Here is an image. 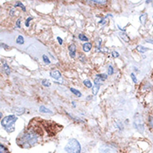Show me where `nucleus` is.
<instances>
[{
	"instance_id": "obj_1",
	"label": "nucleus",
	"mask_w": 153,
	"mask_h": 153,
	"mask_svg": "<svg viewBox=\"0 0 153 153\" xmlns=\"http://www.w3.org/2000/svg\"><path fill=\"white\" fill-rule=\"evenodd\" d=\"M39 135L35 131L29 130L23 132L22 135L19 136L17 138V143L23 148H29L31 146H34L38 142Z\"/></svg>"
},
{
	"instance_id": "obj_2",
	"label": "nucleus",
	"mask_w": 153,
	"mask_h": 153,
	"mask_svg": "<svg viewBox=\"0 0 153 153\" xmlns=\"http://www.w3.org/2000/svg\"><path fill=\"white\" fill-rule=\"evenodd\" d=\"M17 120H18L17 116L14 115H10L5 116L1 121V125L3 127H4V129L8 132H13L14 131V122H16Z\"/></svg>"
},
{
	"instance_id": "obj_3",
	"label": "nucleus",
	"mask_w": 153,
	"mask_h": 153,
	"mask_svg": "<svg viewBox=\"0 0 153 153\" xmlns=\"http://www.w3.org/2000/svg\"><path fill=\"white\" fill-rule=\"evenodd\" d=\"M65 151L67 153H80L81 146L75 139H70L65 146Z\"/></svg>"
},
{
	"instance_id": "obj_4",
	"label": "nucleus",
	"mask_w": 153,
	"mask_h": 153,
	"mask_svg": "<svg viewBox=\"0 0 153 153\" xmlns=\"http://www.w3.org/2000/svg\"><path fill=\"white\" fill-rule=\"evenodd\" d=\"M116 148L110 145H104L100 148V153H116Z\"/></svg>"
},
{
	"instance_id": "obj_5",
	"label": "nucleus",
	"mask_w": 153,
	"mask_h": 153,
	"mask_svg": "<svg viewBox=\"0 0 153 153\" xmlns=\"http://www.w3.org/2000/svg\"><path fill=\"white\" fill-rule=\"evenodd\" d=\"M134 125H135V127H136V128L139 131L143 132L142 130H144V126H143V124H142L141 118V116H139L138 115H137V116H136V117H135V122H134Z\"/></svg>"
},
{
	"instance_id": "obj_6",
	"label": "nucleus",
	"mask_w": 153,
	"mask_h": 153,
	"mask_svg": "<svg viewBox=\"0 0 153 153\" xmlns=\"http://www.w3.org/2000/svg\"><path fill=\"white\" fill-rule=\"evenodd\" d=\"M50 76L55 80H60L61 79V74L57 70H53L50 71Z\"/></svg>"
},
{
	"instance_id": "obj_7",
	"label": "nucleus",
	"mask_w": 153,
	"mask_h": 153,
	"mask_svg": "<svg viewBox=\"0 0 153 153\" xmlns=\"http://www.w3.org/2000/svg\"><path fill=\"white\" fill-rule=\"evenodd\" d=\"M69 52H70V55L71 56V58H74L75 52H76V46L74 44H70L69 46Z\"/></svg>"
},
{
	"instance_id": "obj_8",
	"label": "nucleus",
	"mask_w": 153,
	"mask_h": 153,
	"mask_svg": "<svg viewBox=\"0 0 153 153\" xmlns=\"http://www.w3.org/2000/svg\"><path fill=\"white\" fill-rule=\"evenodd\" d=\"M91 47H92V44H90V43H85V44H83V50L85 51V52H89V51L90 50Z\"/></svg>"
},
{
	"instance_id": "obj_9",
	"label": "nucleus",
	"mask_w": 153,
	"mask_h": 153,
	"mask_svg": "<svg viewBox=\"0 0 153 153\" xmlns=\"http://www.w3.org/2000/svg\"><path fill=\"white\" fill-rule=\"evenodd\" d=\"M3 71L5 72V74L7 75H9V74H10V69H9V67L7 65V63H5V62L3 65Z\"/></svg>"
},
{
	"instance_id": "obj_10",
	"label": "nucleus",
	"mask_w": 153,
	"mask_h": 153,
	"mask_svg": "<svg viewBox=\"0 0 153 153\" xmlns=\"http://www.w3.org/2000/svg\"><path fill=\"white\" fill-rule=\"evenodd\" d=\"M136 50L140 52V53H145L146 51L148 50V49L146 48V47H144V46H141V45H138L137 47H136Z\"/></svg>"
},
{
	"instance_id": "obj_11",
	"label": "nucleus",
	"mask_w": 153,
	"mask_h": 153,
	"mask_svg": "<svg viewBox=\"0 0 153 153\" xmlns=\"http://www.w3.org/2000/svg\"><path fill=\"white\" fill-rule=\"evenodd\" d=\"M39 112H41V113H50V114H52V111H51L50 110L47 109L44 106H40L39 107Z\"/></svg>"
},
{
	"instance_id": "obj_12",
	"label": "nucleus",
	"mask_w": 153,
	"mask_h": 153,
	"mask_svg": "<svg viewBox=\"0 0 153 153\" xmlns=\"http://www.w3.org/2000/svg\"><path fill=\"white\" fill-rule=\"evenodd\" d=\"M16 43L19 44H24V39L22 35H19L17 39H16Z\"/></svg>"
},
{
	"instance_id": "obj_13",
	"label": "nucleus",
	"mask_w": 153,
	"mask_h": 153,
	"mask_svg": "<svg viewBox=\"0 0 153 153\" xmlns=\"http://www.w3.org/2000/svg\"><path fill=\"white\" fill-rule=\"evenodd\" d=\"M13 111L15 112L17 115H21L24 112V109L23 108H15L14 110H13Z\"/></svg>"
},
{
	"instance_id": "obj_14",
	"label": "nucleus",
	"mask_w": 153,
	"mask_h": 153,
	"mask_svg": "<svg viewBox=\"0 0 153 153\" xmlns=\"http://www.w3.org/2000/svg\"><path fill=\"white\" fill-rule=\"evenodd\" d=\"M70 91L73 93L74 95H75L77 97H80V96H81V93H80L79 90H75V89H74V88H70Z\"/></svg>"
},
{
	"instance_id": "obj_15",
	"label": "nucleus",
	"mask_w": 153,
	"mask_h": 153,
	"mask_svg": "<svg viewBox=\"0 0 153 153\" xmlns=\"http://www.w3.org/2000/svg\"><path fill=\"white\" fill-rule=\"evenodd\" d=\"M100 86H101V85H95V86H94L93 89H92V93H93V95H97L98 90H99V89H100Z\"/></svg>"
},
{
	"instance_id": "obj_16",
	"label": "nucleus",
	"mask_w": 153,
	"mask_h": 153,
	"mask_svg": "<svg viewBox=\"0 0 153 153\" xmlns=\"http://www.w3.org/2000/svg\"><path fill=\"white\" fill-rule=\"evenodd\" d=\"M83 83H84V85H85L87 88L92 87V83L90 82V80H85L83 81Z\"/></svg>"
},
{
	"instance_id": "obj_17",
	"label": "nucleus",
	"mask_w": 153,
	"mask_h": 153,
	"mask_svg": "<svg viewBox=\"0 0 153 153\" xmlns=\"http://www.w3.org/2000/svg\"><path fill=\"white\" fill-rule=\"evenodd\" d=\"M14 7L15 8L20 7L23 9V11H24V12L26 11V8H25V7H24V5L23 4V3H21V2H17V3L15 4Z\"/></svg>"
},
{
	"instance_id": "obj_18",
	"label": "nucleus",
	"mask_w": 153,
	"mask_h": 153,
	"mask_svg": "<svg viewBox=\"0 0 153 153\" xmlns=\"http://www.w3.org/2000/svg\"><path fill=\"white\" fill-rule=\"evenodd\" d=\"M120 35H121V37L123 39V40L124 41H125V42H128L130 39H129V37L127 36L125 33H120Z\"/></svg>"
},
{
	"instance_id": "obj_19",
	"label": "nucleus",
	"mask_w": 153,
	"mask_h": 153,
	"mask_svg": "<svg viewBox=\"0 0 153 153\" xmlns=\"http://www.w3.org/2000/svg\"><path fill=\"white\" fill-rule=\"evenodd\" d=\"M42 85L45 87H50L51 85V83L48 80H42Z\"/></svg>"
},
{
	"instance_id": "obj_20",
	"label": "nucleus",
	"mask_w": 153,
	"mask_h": 153,
	"mask_svg": "<svg viewBox=\"0 0 153 153\" xmlns=\"http://www.w3.org/2000/svg\"><path fill=\"white\" fill-rule=\"evenodd\" d=\"M78 37H79V39H80L81 41H88V38L85 37V35L83 34H80Z\"/></svg>"
},
{
	"instance_id": "obj_21",
	"label": "nucleus",
	"mask_w": 153,
	"mask_h": 153,
	"mask_svg": "<svg viewBox=\"0 0 153 153\" xmlns=\"http://www.w3.org/2000/svg\"><path fill=\"white\" fill-rule=\"evenodd\" d=\"M146 14H142L141 17H140V20H141V23H146Z\"/></svg>"
},
{
	"instance_id": "obj_22",
	"label": "nucleus",
	"mask_w": 153,
	"mask_h": 153,
	"mask_svg": "<svg viewBox=\"0 0 153 153\" xmlns=\"http://www.w3.org/2000/svg\"><path fill=\"white\" fill-rule=\"evenodd\" d=\"M0 148H1V152H0V153H8V149L5 146H3V144L0 145Z\"/></svg>"
},
{
	"instance_id": "obj_23",
	"label": "nucleus",
	"mask_w": 153,
	"mask_h": 153,
	"mask_svg": "<svg viewBox=\"0 0 153 153\" xmlns=\"http://www.w3.org/2000/svg\"><path fill=\"white\" fill-rule=\"evenodd\" d=\"M98 77H100V78H101L102 80H106L107 79V74H96Z\"/></svg>"
},
{
	"instance_id": "obj_24",
	"label": "nucleus",
	"mask_w": 153,
	"mask_h": 153,
	"mask_svg": "<svg viewBox=\"0 0 153 153\" xmlns=\"http://www.w3.org/2000/svg\"><path fill=\"white\" fill-rule=\"evenodd\" d=\"M42 58H43V60H44V62L45 63V64H47V65H48V64H50V61L49 58H48L45 54L43 55V57H42Z\"/></svg>"
},
{
	"instance_id": "obj_25",
	"label": "nucleus",
	"mask_w": 153,
	"mask_h": 153,
	"mask_svg": "<svg viewBox=\"0 0 153 153\" xmlns=\"http://www.w3.org/2000/svg\"><path fill=\"white\" fill-rule=\"evenodd\" d=\"M114 74V70H113V67L111 65H110L108 67V74L110 75H112Z\"/></svg>"
},
{
	"instance_id": "obj_26",
	"label": "nucleus",
	"mask_w": 153,
	"mask_h": 153,
	"mask_svg": "<svg viewBox=\"0 0 153 153\" xmlns=\"http://www.w3.org/2000/svg\"><path fill=\"white\" fill-rule=\"evenodd\" d=\"M131 79H132V80H133V82L136 84V82H137V80H136V78L135 74H134L133 73H131Z\"/></svg>"
},
{
	"instance_id": "obj_27",
	"label": "nucleus",
	"mask_w": 153,
	"mask_h": 153,
	"mask_svg": "<svg viewBox=\"0 0 153 153\" xmlns=\"http://www.w3.org/2000/svg\"><path fill=\"white\" fill-rule=\"evenodd\" d=\"M111 55H112L113 57L116 58V57L119 56V53H117L116 51H112V52H111Z\"/></svg>"
},
{
	"instance_id": "obj_28",
	"label": "nucleus",
	"mask_w": 153,
	"mask_h": 153,
	"mask_svg": "<svg viewBox=\"0 0 153 153\" xmlns=\"http://www.w3.org/2000/svg\"><path fill=\"white\" fill-rule=\"evenodd\" d=\"M31 19H33V18H31V17H30V18H28V19H26V22H25V26H26V27H29V23L30 22Z\"/></svg>"
},
{
	"instance_id": "obj_29",
	"label": "nucleus",
	"mask_w": 153,
	"mask_h": 153,
	"mask_svg": "<svg viewBox=\"0 0 153 153\" xmlns=\"http://www.w3.org/2000/svg\"><path fill=\"white\" fill-rule=\"evenodd\" d=\"M93 3H98V4H103V3H106V1H92Z\"/></svg>"
},
{
	"instance_id": "obj_30",
	"label": "nucleus",
	"mask_w": 153,
	"mask_h": 153,
	"mask_svg": "<svg viewBox=\"0 0 153 153\" xmlns=\"http://www.w3.org/2000/svg\"><path fill=\"white\" fill-rule=\"evenodd\" d=\"M57 39H58L59 44H60V45L63 44V40H62V39H61L60 37H57Z\"/></svg>"
},
{
	"instance_id": "obj_31",
	"label": "nucleus",
	"mask_w": 153,
	"mask_h": 153,
	"mask_svg": "<svg viewBox=\"0 0 153 153\" xmlns=\"http://www.w3.org/2000/svg\"><path fill=\"white\" fill-rule=\"evenodd\" d=\"M150 125H151V126L152 127L153 129V116L150 118Z\"/></svg>"
},
{
	"instance_id": "obj_32",
	"label": "nucleus",
	"mask_w": 153,
	"mask_h": 153,
	"mask_svg": "<svg viewBox=\"0 0 153 153\" xmlns=\"http://www.w3.org/2000/svg\"><path fill=\"white\" fill-rule=\"evenodd\" d=\"M16 26L18 28H20V19H18L17 22H16Z\"/></svg>"
},
{
	"instance_id": "obj_33",
	"label": "nucleus",
	"mask_w": 153,
	"mask_h": 153,
	"mask_svg": "<svg viewBox=\"0 0 153 153\" xmlns=\"http://www.w3.org/2000/svg\"><path fill=\"white\" fill-rule=\"evenodd\" d=\"M146 42H149V43H151V44H153V39H146Z\"/></svg>"
},
{
	"instance_id": "obj_34",
	"label": "nucleus",
	"mask_w": 153,
	"mask_h": 153,
	"mask_svg": "<svg viewBox=\"0 0 153 153\" xmlns=\"http://www.w3.org/2000/svg\"><path fill=\"white\" fill-rule=\"evenodd\" d=\"M1 45H2V47H3V48H5V49H8V48L7 45H5L4 44H2Z\"/></svg>"
}]
</instances>
